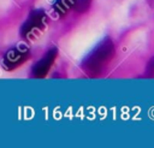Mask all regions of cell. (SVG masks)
<instances>
[{
    "mask_svg": "<svg viewBox=\"0 0 154 148\" xmlns=\"http://www.w3.org/2000/svg\"><path fill=\"white\" fill-rule=\"evenodd\" d=\"M113 45L108 39H105L83 61V67L88 73H97L102 66L112 58Z\"/></svg>",
    "mask_w": 154,
    "mask_h": 148,
    "instance_id": "obj_1",
    "label": "cell"
},
{
    "mask_svg": "<svg viewBox=\"0 0 154 148\" xmlns=\"http://www.w3.org/2000/svg\"><path fill=\"white\" fill-rule=\"evenodd\" d=\"M45 23H46V14H45V12L42 10L32 11L30 13L29 18L26 19V22L22 25V29H20L22 36H28L34 30L42 29L45 26Z\"/></svg>",
    "mask_w": 154,
    "mask_h": 148,
    "instance_id": "obj_2",
    "label": "cell"
},
{
    "mask_svg": "<svg viewBox=\"0 0 154 148\" xmlns=\"http://www.w3.org/2000/svg\"><path fill=\"white\" fill-rule=\"evenodd\" d=\"M29 57L26 48H13L10 49L4 57V65L7 70H13L20 64H23Z\"/></svg>",
    "mask_w": 154,
    "mask_h": 148,
    "instance_id": "obj_3",
    "label": "cell"
},
{
    "mask_svg": "<svg viewBox=\"0 0 154 148\" xmlns=\"http://www.w3.org/2000/svg\"><path fill=\"white\" fill-rule=\"evenodd\" d=\"M55 57H57V49L53 48V49L48 51V52L46 53V55H45L40 61H37L36 65L34 66V69H32L34 76L37 77V78L45 77V76L47 75V72L49 71V67H51V65L53 64Z\"/></svg>",
    "mask_w": 154,
    "mask_h": 148,
    "instance_id": "obj_4",
    "label": "cell"
},
{
    "mask_svg": "<svg viewBox=\"0 0 154 148\" xmlns=\"http://www.w3.org/2000/svg\"><path fill=\"white\" fill-rule=\"evenodd\" d=\"M76 0H57V2L54 4V10L59 14H64L70 7L73 6Z\"/></svg>",
    "mask_w": 154,
    "mask_h": 148,
    "instance_id": "obj_5",
    "label": "cell"
},
{
    "mask_svg": "<svg viewBox=\"0 0 154 148\" xmlns=\"http://www.w3.org/2000/svg\"><path fill=\"white\" fill-rule=\"evenodd\" d=\"M90 4V0H79V1H76V8L79 10V11H84L88 8Z\"/></svg>",
    "mask_w": 154,
    "mask_h": 148,
    "instance_id": "obj_6",
    "label": "cell"
},
{
    "mask_svg": "<svg viewBox=\"0 0 154 148\" xmlns=\"http://www.w3.org/2000/svg\"><path fill=\"white\" fill-rule=\"evenodd\" d=\"M147 75L148 76H153L154 75V58L149 61L148 67H147Z\"/></svg>",
    "mask_w": 154,
    "mask_h": 148,
    "instance_id": "obj_7",
    "label": "cell"
}]
</instances>
